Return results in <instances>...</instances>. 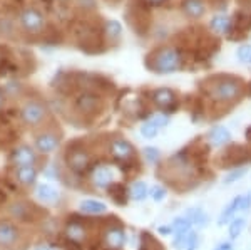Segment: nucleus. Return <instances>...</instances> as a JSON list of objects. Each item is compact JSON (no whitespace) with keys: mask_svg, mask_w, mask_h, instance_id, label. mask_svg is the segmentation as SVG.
Listing matches in <instances>:
<instances>
[{"mask_svg":"<svg viewBox=\"0 0 251 250\" xmlns=\"http://www.w3.org/2000/svg\"><path fill=\"white\" fill-rule=\"evenodd\" d=\"M49 118H50V112H49L46 103H42L40 99H29L20 108L22 123L34 130H42L47 124Z\"/></svg>","mask_w":251,"mask_h":250,"instance_id":"1","label":"nucleus"},{"mask_svg":"<svg viewBox=\"0 0 251 250\" xmlns=\"http://www.w3.org/2000/svg\"><path fill=\"white\" fill-rule=\"evenodd\" d=\"M25 235L22 228L12 220L0 222V249L5 250H19L25 247Z\"/></svg>","mask_w":251,"mask_h":250,"instance_id":"2","label":"nucleus"},{"mask_svg":"<svg viewBox=\"0 0 251 250\" xmlns=\"http://www.w3.org/2000/svg\"><path fill=\"white\" fill-rule=\"evenodd\" d=\"M181 59H179V52L174 47H164V49L157 51L152 57V69L157 72H173L179 67Z\"/></svg>","mask_w":251,"mask_h":250,"instance_id":"3","label":"nucleus"},{"mask_svg":"<svg viewBox=\"0 0 251 250\" xmlns=\"http://www.w3.org/2000/svg\"><path fill=\"white\" fill-rule=\"evenodd\" d=\"M240 94H241V83L231 78L220 79L211 89L213 98L218 101H225V103H229V101L240 98Z\"/></svg>","mask_w":251,"mask_h":250,"instance_id":"4","label":"nucleus"},{"mask_svg":"<svg viewBox=\"0 0 251 250\" xmlns=\"http://www.w3.org/2000/svg\"><path fill=\"white\" fill-rule=\"evenodd\" d=\"M19 24L25 32L29 34H39L46 27V17L42 15V12L34 9V7H27L20 12L19 15Z\"/></svg>","mask_w":251,"mask_h":250,"instance_id":"5","label":"nucleus"},{"mask_svg":"<svg viewBox=\"0 0 251 250\" xmlns=\"http://www.w3.org/2000/svg\"><path fill=\"white\" fill-rule=\"evenodd\" d=\"M66 163L72 171L82 173L87 170L89 163H91V155H89L82 146H74L67 151Z\"/></svg>","mask_w":251,"mask_h":250,"instance_id":"6","label":"nucleus"},{"mask_svg":"<svg viewBox=\"0 0 251 250\" xmlns=\"http://www.w3.org/2000/svg\"><path fill=\"white\" fill-rule=\"evenodd\" d=\"M100 104H102L100 99L97 98L96 94H92V92H82V94H79L74 101L75 111L82 116H92V114H96V112H99Z\"/></svg>","mask_w":251,"mask_h":250,"instance_id":"7","label":"nucleus"},{"mask_svg":"<svg viewBox=\"0 0 251 250\" xmlns=\"http://www.w3.org/2000/svg\"><path fill=\"white\" fill-rule=\"evenodd\" d=\"M34 144L39 153L49 155V153H54L59 148L60 138L57 136V133L54 131H40L39 135H35Z\"/></svg>","mask_w":251,"mask_h":250,"instance_id":"8","label":"nucleus"},{"mask_svg":"<svg viewBox=\"0 0 251 250\" xmlns=\"http://www.w3.org/2000/svg\"><path fill=\"white\" fill-rule=\"evenodd\" d=\"M250 207H251V195L236 196V198H234L231 203H229L228 207H226L225 210L221 212L220 219H218V225H220V227H223V225H225L226 222L233 219V215L236 212H245V210H248Z\"/></svg>","mask_w":251,"mask_h":250,"instance_id":"9","label":"nucleus"},{"mask_svg":"<svg viewBox=\"0 0 251 250\" xmlns=\"http://www.w3.org/2000/svg\"><path fill=\"white\" fill-rule=\"evenodd\" d=\"M9 215L17 222H32L35 217L34 207L27 201H12L7 208Z\"/></svg>","mask_w":251,"mask_h":250,"instance_id":"10","label":"nucleus"},{"mask_svg":"<svg viewBox=\"0 0 251 250\" xmlns=\"http://www.w3.org/2000/svg\"><path fill=\"white\" fill-rule=\"evenodd\" d=\"M251 160L250 153L241 146H229L226 153L223 155L221 163L226 165V167H238V165L245 163V161Z\"/></svg>","mask_w":251,"mask_h":250,"instance_id":"11","label":"nucleus"},{"mask_svg":"<svg viewBox=\"0 0 251 250\" xmlns=\"http://www.w3.org/2000/svg\"><path fill=\"white\" fill-rule=\"evenodd\" d=\"M37 155L32 150L29 144H20L17 150L14 151V163L19 167H34Z\"/></svg>","mask_w":251,"mask_h":250,"instance_id":"12","label":"nucleus"},{"mask_svg":"<svg viewBox=\"0 0 251 250\" xmlns=\"http://www.w3.org/2000/svg\"><path fill=\"white\" fill-rule=\"evenodd\" d=\"M116 178V173L111 167H106V165H100L97 167L94 173H92V181H94L96 187L99 188H107L112 185V181Z\"/></svg>","mask_w":251,"mask_h":250,"instance_id":"13","label":"nucleus"},{"mask_svg":"<svg viewBox=\"0 0 251 250\" xmlns=\"http://www.w3.org/2000/svg\"><path fill=\"white\" fill-rule=\"evenodd\" d=\"M111 153L117 160H131L134 156V146L129 141L123 138H117L111 143Z\"/></svg>","mask_w":251,"mask_h":250,"instance_id":"14","label":"nucleus"},{"mask_svg":"<svg viewBox=\"0 0 251 250\" xmlns=\"http://www.w3.org/2000/svg\"><path fill=\"white\" fill-rule=\"evenodd\" d=\"M35 196H37L39 201H42V203H46V205H55L59 201V192L49 183L37 185V188H35Z\"/></svg>","mask_w":251,"mask_h":250,"instance_id":"15","label":"nucleus"},{"mask_svg":"<svg viewBox=\"0 0 251 250\" xmlns=\"http://www.w3.org/2000/svg\"><path fill=\"white\" fill-rule=\"evenodd\" d=\"M15 178L22 187H34L37 181V168L35 167H19L15 171Z\"/></svg>","mask_w":251,"mask_h":250,"instance_id":"16","label":"nucleus"},{"mask_svg":"<svg viewBox=\"0 0 251 250\" xmlns=\"http://www.w3.org/2000/svg\"><path fill=\"white\" fill-rule=\"evenodd\" d=\"M66 235L72 242H84L87 239V228L82 222H69L66 225Z\"/></svg>","mask_w":251,"mask_h":250,"instance_id":"17","label":"nucleus"},{"mask_svg":"<svg viewBox=\"0 0 251 250\" xmlns=\"http://www.w3.org/2000/svg\"><path fill=\"white\" fill-rule=\"evenodd\" d=\"M79 210L82 213H86V215H100V213H106L107 207H106V203H102V201L84 200V201H80Z\"/></svg>","mask_w":251,"mask_h":250,"instance_id":"18","label":"nucleus"},{"mask_svg":"<svg viewBox=\"0 0 251 250\" xmlns=\"http://www.w3.org/2000/svg\"><path fill=\"white\" fill-rule=\"evenodd\" d=\"M196 244H198V237H196V233H193L191 230L174 237V247H177V249L194 250L196 249Z\"/></svg>","mask_w":251,"mask_h":250,"instance_id":"19","label":"nucleus"},{"mask_svg":"<svg viewBox=\"0 0 251 250\" xmlns=\"http://www.w3.org/2000/svg\"><path fill=\"white\" fill-rule=\"evenodd\" d=\"M229 139H231V133L226 130L225 126H216L209 133V143L213 146H223V144L229 143Z\"/></svg>","mask_w":251,"mask_h":250,"instance_id":"20","label":"nucleus"},{"mask_svg":"<svg viewBox=\"0 0 251 250\" xmlns=\"http://www.w3.org/2000/svg\"><path fill=\"white\" fill-rule=\"evenodd\" d=\"M104 240H106V244H107V247L109 249H121L124 245V242H126V235H124V232L121 230V228H112V230H109L106 233V237H104Z\"/></svg>","mask_w":251,"mask_h":250,"instance_id":"21","label":"nucleus"},{"mask_svg":"<svg viewBox=\"0 0 251 250\" xmlns=\"http://www.w3.org/2000/svg\"><path fill=\"white\" fill-rule=\"evenodd\" d=\"M152 98H154V103L159 108H171L173 104L176 103L174 92L171 89H166V87H163V89H157Z\"/></svg>","mask_w":251,"mask_h":250,"instance_id":"22","label":"nucleus"},{"mask_svg":"<svg viewBox=\"0 0 251 250\" xmlns=\"http://www.w3.org/2000/svg\"><path fill=\"white\" fill-rule=\"evenodd\" d=\"M184 12L193 19H201L206 12V7L201 0H186L184 2Z\"/></svg>","mask_w":251,"mask_h":250,"instance_id":"23","label":"nucleus"},{"mask_svg":"<svg viewBox=\"0 0 251 250\" xmlns=\"http://www.w3.org/2000/svg\"><path fill=\"white\" fill-rule=\"evenodd\" d=\"M229 27H231V20L225 15H216L211 20V29L216 32V34H228Z\"/></svg>","mask_w":251,"mask_h":250,"instance_id":"24","label":"nucleus"},{"mask_svg":"<svg viewBox=\"0 0 251 250\" xmlns=\"http://www.w3.org/2000/svg\"><path fill=\"white\" fill-rule=\"evenodd\" d=\"M171 230L174 235H181V233L189 232L191 230V222H189L188 217H177L171 223Z\"/></svg>","mask_w":251,"mask_h":250,"instance_id":"25","label":"nucleus"},{"mask_svg":"<svg viewBox=\"0 0 251 250\" xmlns=\"http://www.w3.org/2000/svg\"><path fill=\"white\" fill-rule=\"evenodd\" d=\"M186 217H188L191 223L198 225L200 228H204L206 223H208V217H206V213L201 210V208H191Z\"/></svg>","mask_w":251,"mask_h":250,"instance_id":"26","label":"nucleus"},{"mask_svg":"<svg viewBox=\"0 0 251 250\" xmlns=\"http://www.w3.org/2000/svg\"><path fill=\"white\" fill-rule=\"evenodd\" d=\"M148 193H149V188H148V183H144V181H136L131 187V196H132V200H136V201L146 200Z\"/></svg>","mask_w":251,"mask_h":250,"instance_id":"27","label":"nucleus"},{"mask_svg":"<svg viewBox=\"0 0 251 250\" xmlns=\"http://www.w3.org/2000/svg\"><path fill=\"white\" fill-rule=\"evenodd\" d=\"M245 225H246V220L245 219H234L229 225V235L231 239H238L241 235V232L245 230Z\"/></svg>","mask_w":251,"mask_h":250,"instance_id":"28","label":"nucleus"},{"mask_svg":"<svg viewBox=\"0 0 251 250\" xmlns=\"http://www.w3.org/2000/svg\"><path fill=\"white\" fill-rule=\"evenodd\" d=\"M121 32H123V27H121V24L116 22V20H109L106 24V34L111 39H117L121 35Z\"/></svg>","mask_w":251,"mask_h":250,"instance_id":"29","label":"nucleus"},{"mask_svg":"<svg viewBox=\"0 0 251 250\" xmlns=\"http://www.w3.org/2000/svg\"><path fill=\"white\" fill-rule=\"evenodd\" d=\"M141 250H163V247H161L159 242L152 239L149 233H144L143 235V247H141Z\"/></svg>","mask_w":251,"mask_h":250,"instance_id":"30","label":"nucleus"},{"mask_svg":"<svg viewBox=\"0 0 251 250\" xmlns=\"http://www.w3.org/2000/svg\"><path fill=\"white\" fill-rule=\"evenodd\" d=\"M157 131H159V128H157L156 124H152L151 121H148V123H144L143 126H141V135H143L144 138H148V139L154 138V136L157 135Z\"/></svg>","mask_w":251,"mask_h":250,"instance_id":"31","label":"nucleus"},{"mask_svg":"<svg viewBox=\"0 0 251 250\" xmlns=\"http://www.w3.org/2000/svg\"><path fill=\"white\" fill-rule=\"evenodd\" d=\"M238 59L241 62H246V64H251V46H241L238 49Z\"/></svg>","mask_w":251,"mask_h":250,"instance_id":"32","label":"nucleus"},{"mask_svg":"<svg viewBox=\"0 0 251 250\" xmlns=\"http://www.w3.org/2000/svg\"><path fill=\"white\" fill-rule=\"evenodd\" d=\"M144 158L149 161V163H157L159 161V151L156 150V148H144Z\"/></svg>","mask_w":251,"mask_h":250,"instance_id":"33","label":"nucleus"},{"mask_svg":"<svg viewBox=\"0 0 251 250\" xmlns=\"http://www.w3.org/2000/svg\"><path fill=\"white\" fill-rule=\"evenodd\" d=\"M151 196H152V200H154V201H163L164 196H166V190L161 187V185H156V187L151 190Z\"/></svg>","mask_w":251,"mask_h":250,"instance_id":"34","label":"nucleus"},{"mask_svg":"<svg viewBox=\"0 0 251 250\" xmlns=\"http://www.w3.org/2000/svg\"><path fill=\"white\" fill-rule=\"evenodd\" d=\"M149 121H151L152 124H156V126L161 130V128L166 126V124L169 123V118H168V116H166V114H154V116H152V118L149 119Z\"/></svg>","mask_w":251,"mask_h":250,"instance_id":"35","label":"nucleus"},{"mask_svg":"<svg viewBox=\"0 0 251 250\" xmlns=\"http://www.w3.org/2000/svg\"><path fill=\"white\" fill-rule=\"evenodd\" d=\"M245 173H246V170H233V171L229 173V175L225 178V181H226V183H233L234 180H240L241 176L245 175Z\"/></svg>","mask_w":251,"mask_h":250,"instance_id":"36","label":"nucleus"},{"mask_svg":"<svg viewBox=\"0 0 251 250\" xmlns=\"http://www.w3.org/2000/svg\"><path fill=\"white\" fill-rule=\"evenodd\" d=\"M214 250H234V249H233V245L229 244V242H223V244L218 245Z\"/></svg>","mask_w":251,"mask_h":250,"instance_id":"37","label":"nucleus"},{"mask_svg":"<svg viewBox=\"0 0 251 250\" xmlns=\"http://www.w3.org/2000/svg\"><path fill=\"white\" fill-rule=\"evenodd\" d=\"M5 106V94H3V91L0 89V110Z\"/></svg>","mask_w":251,"mask_h":250,"instance_id":"38","label":"nucleus"},{"mask_svg":"<svg viewBox=\"0 0 251 250\" xmlns=\"http://www.w3.org/2000/svg\"><path fill=\"white\" fill-rule=\"evenodd\" d=\"M35 250H54V249H50V247H47V245H40V247H37Z\"/></svg>","mask_w":251,"mask_h":250,"instance_id":"39","label":"nucleus"}]
</instances>
